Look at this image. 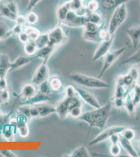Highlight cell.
Returning <instances> with one entry per match:
<instances>
[{"label": "cell", "mask_w": 140, "mask_h": 157, "mask_svg": "<svg viewBox=\"0 0 140 157\" xmlns=\"http://www.w3.org/2000/svg\"><path fill=\"white\" fill-rule=\"evenodd\" d=\"M126 33L131 40L133 47H137L140 43V24L128 28Z\"/></svg>", "instance_id": "11"}, {"label": "cell", "mask_w": 140, "mask_h": 157, "mask_svg": "<svg viewBox=\"0 0 140 157\" xmlns=\"http://www.w3.org/2000/svg\"><path fill=\"white\" fill-rule=\"evenodd\" d=\"M99 30L97 32H88L84 30L82 36L83 39L85 41L89 42L100 43L101 40L99 36Z\"/></svg>", "instance_id": "19"}, {"label": "cell", "mask_w": 140, "mask_h": 157, "mask_svg": "<svg viewBox=\"0 0 140 157\" xmlns=\"http://www.w3.org/2000/svg\"><path fill=\"white\" fill-rule=\"evenodd\" d=\"M69 156L71 157H91V155L85 146H80L73 150Z\"/></svg>", "instance_id": "26"}, {"label": "cell", "mask_w": 140, "mask_h": 157, "mask_svg": "<svg viewBox=\"0 0 140 157\" xmlns=\"http://www.w3.org/2000/svg\"><path fill=\"white\" fill-rule=\"evenodd\" d=\"M19 39L21 43H25V44L28 42L29 40L28 36H27V35L24 32L19 34Z\"/></svg>", "instance_id": "48"}, {"label": "cell", "mask_w": 140, "mask_h": 157, "mask_svg": "<svg viewBox=\"0 0 140 157\" xmlns=\"http://www.w3.org/2000/svg\"><path fill=\"white\" fill-rule=\"evenodd\" d=\"M11 68V63L7 56L0 55V78H4L9 69Z\"/></svg>", "instance_id": "17"}, {"label": "cell", "mask_w": 140, "mask_h": 157, "mask_svg": "<svg viewBox=\"0 0 140 157\" xmlns=\"http://www.w3.org/2000/svg\"><path fill=\"white\" fill-rule=\"evenodd\" d=\"M6 87V81L4 78H0V89L2 90H5Z\"/></svg>", "instance_id": "52"}, {"label": "cell", "mask_w": 140, "mask_h": 157, "mask_svg": "<svg viewBox=\"0 0 140 157\" xmlns=\"http://www.w3.org/2000/svg\"><path fill=\"white\" fill-rule=\"evenodd\" d=\"M71 10L70 3L69 2H66L59 7L58 10V17L61 21H66L67 14Z\"/></svg>", "instance_id": "22"}, {"label": "cell", "mask_w": 140, "mask_h": 157, "mask_svg": "<svg viewBox=\"0 0 140 157\" xmlns=\"http://www.w3.org/2000/svg\"><path fill=\"white\" fill-rule=\"evenodd\" d=\"M34 106L37 109L40 116L41 117L48 116L53 113H56L55 108H54L49 104H42L40 103V104L37 103L35 104Z\"/></svg>", "instance_id": "16"}, {"label": "cell", "mask_w": 140, "mask_h": 157, "mask_svg": "<svg viewBox=\"0 0 140 157\" xmlns=\"http://www.w3.org/2000/svg\"><path fill=\"white\" fill-rule=\"evenodd\" d=\"M100 4L98 0H89L86 6L88 12H96L99 8Z\"/></svg>", "instance_id": "33"}, {"label": "cell", "mask_w": 140, "mask_h": 157, "mask_svg": "<svg viewBox=\"0 0 140 157\" xmlns=\"http://www.w3.org/2000/svg\"><path fill=\"white\" fill-rule=\"evenodd\" d=\"M49 84L50 88L55 91H60L63 87L60 78L57 75H53L50 78Z\"/></svg>", "instance_id": "24"}, {"label": "cell", "mask_w": 140, "mask_h": 157, "mask_svg": "<svg viewBox=\"0 0 140 157\" xmlns=\"http://www.w3.org/2000/svg\"><path fill=\"white\" fill-rule=\"evenodd\" d=\"M8 98H9L8 92L5 90H2V92H1V93H0V99L2 101H6L8 99Z\"/></svg>", "instance_id": "50"}, {"label": "cell", "mask_w": 140, "mask_h": 157, "mask_svg": "<svg viewBox=\"0 0 140 157\" xmlns=\"http://www.w3.org/2000/svg\"><path fill=\"white\" fill-rule=\"evenodd\" d=\"M30 58L26 57H19L16 59L13 63H11V69H18L21 68L25 66L26 64L28 63L30 61Z\"/></svg>", "instance_id": "28"}, {"label": "cell", "mask_w": 140, "mask_h": 157, "mask_svg": "<svg viewBox=\"0 0 140 157\" xmlns=\"http://www.w3.org/2000/svg\"><path fill=\"white\" fill-rule=\"evenodd\" d=\"M37 50V47L36 46L35 42L28 41L25 44L24 51L27 55H32L35 54Z\"/></svg>", "instance_id": "32"}, {"label": "cell", "mask_w": 140, "mask_h": 157, "mask_svg": "<svg viewBox=\"0 0 140 157\" xmlns=\"http://www.w3.org/2000/svg\"><path fill=\"white\" fill-rule=\"evenodd\" d=\"M1 1V0H0V1Z\"/></svg>", "instance_id": "57"}, {"label": "cell", "mask_w": 140, "mask_h": 157, "mask_svg": "<svg viewBox=\"0 0 140 157\" xmlns=\"http://www.w3.org/2000/svg\"><path fill=\"white\" fill-rule=\"evenodd\" d=\"M41 0H29L28 5L26 9L27 12H29Z\"/></svg>", "instance_id": "47"}, {"label": "cell", "mask_w": 140, "mask_h": 157, "mask_svg": "<svg viewBox=\"0 0 140 157\" xmlns=\"http://www.w3.org/2000/svg\"><path fill=\"white\" fill-rule=\"evenodd\" d=\"M126 128L125 126H118L108 127L107 128L103 130L97 136L94 138L92 140H91L89 143V145L93 146L97 145L99 143H102L103 141H106L107 140L110 139V138L114 134H120Z\"/></svg>", "instance_id": "5"}, {"label": "cell", "mask_w": 140, "mask_h": 157, "mask_svg": "<svg viewBox=\"0 0 140 157\" xmlns=\"http://www.w3.org/2000/svg\"><path fill=\"white\" fill-rule=\"evenodd\" d=\"M76 92L75 88L73 86H67L66 89V98H72L76 96Z\"/></svg>", "instance_id": "45"}, {"label": "cell", "mask_w": 140, "mask_h": 157, "mask_svg": "<svg viewBox=\"0 0 140 157\" xmlns=\"http://www.w3.org/2000/svg\"><path fill=\"white\" fill-rule=\"evenodd\" d=\"M16 23H17V25L23 26V25H24L26 23V20L25 19V17H23V16H18L17 18L16 19Z\"/></svg>", "instance_id": "51"}, {"label": "cell", "mask_w": 140, "mask_h": 157, "mask_svg": "<svg viewBox=\"0 0 140 157\" xmlns=\"http://www.w3.org/2000/svg\"><path fill=\"white\" fill-rule=\"evenodd\" d=\"M87 21L91 22L97 25H102L103 18L100 15L96 12H87L86 14Z\"/></svg>", "instance_id": "27"}, {"label": "cell", "mask_w": 140, "mask_h": 157, "mask_svg": "<svg viewBox=\"0 0 140 157\" xmlns=\"http://www.w3.org/2000/svg\"><path fill=\"white\" fill-rule=\"evenodd\" d=\"M131 92L129 93L124 99V108L128 115L131 117H134L136 113V107L137 105L135 104L132 100V97L131 95Z\"/></svg>", "instance_id": "14"}, {"label": "cell", "mask_w": 140, "mask_h": 157, "mask_svg": "<svg viewBox=\"0 0 140 157\" xmlns=\"http://www.w3.org/2000/svg\"><path fill=\"white\" fill-rule=\"evenodd\" d=\"M127 47L126 46L121 47L112 51H109L106 55L104 57L103 67L100 73L98 78H100L102 75L113 65L115 61L118 59L123 52L126 50Z\"/></svg>", "instance_id": "4"}, {"label": "cell", "mask_w": 140, "mask_h": 157, "mask_svg": "<svg viewBox=\"0 0 140 157\" xmlns=\"http://www.w3.org/2000/svg\"><path fill=\"white\" fill-rule=\"evenodd\" d=\"M137 67V66L132 67L128 72V73L131 75L135 82H137L139 78V70Z\"/></svg>", "instance_id": "40"}, {"label": "cell", "mask_w": 140, "mask_h": 157, "mask_svg": "<svg viewBox=\"0 0 140 157\" xmlns=\"http://www.w3.org/2000/svg\"><path fill=\"white\" fill-rule=\"evenodd\" d=\"M117 84L124 86L128 89L132 90L133 86L137 82H135L129 73L125 75H120L117 78Z\"/></svg>", "instance_id": "13"}, {"label": "cell", "mask_w": 140, "mask_h": 157, "mask_svg": "<svg viewBox=\"0 0 140 157\" xmlns=\"http://www.w3.org/2000/svg\"><path fill=\"white\" fill-rule=\"evenodd\" d=\"M75 90L78 95L89 105L92 106L95 109L100 107V104L97 99L93 94L82 88H76Z\"/></svg>", "instance_id": "10"}, {"label": "cell", "mask_w": 140, "mask_h": 157, "mask_svg": "<svg viewBox=\"0 0 140 157\" xmlns=\"http://www.w3.org/2000/svg\"><path fill=\"white\" fill-rule=\"evenodd\" d=\"M54 46L48 45L44 48L39 49L37 52L36 57L44 60V63H46L47 61L49 58L50 56L53 53Z\"/></svg>", "instance_id": "18"}, {"label": "cell", "mask_w": 140, "mask_h": 157, "mask_svg": "<svg viewBox=\"0 0 140 157\" xmlns=\"http://www.w3.org/2000/svg\"><path fill=\"white\" fill-rule=\"evenodd\" d=\"M126 64H132L133 66H138L140 64V49L120 63L121 65Z\"/></svg>", "instance_id": "23"}, {"label": "cell", "mask_w": 140, "mask_h": 157, "mask_svg": "<svg viewBox=\"0 0 140 157\" xmlns=\"http://www.w3.org/2000/svg\"><path fill=\"white\" fill-rule=\"evenodd\" d=\"M70 77L73 82L80 86L90 89H107L109 85L99 78L91 77L84 74L73 72Z\"/></svg>", "instance_id": "2"}, {"label": "cell", "mask_w": 140, "mask_h": 157, "mask_svg": "<svg viewBox=\"0 0 140 157\" xmlns=\"http://www.w3.org/2000/svg\"><path fill=\"white\" fill-rule=\"evenodd\" d=\"M128 16L126 3L123 4L114 10L108 24V30L110 35L115 36L117 29L126 21Z\"/></svg>", "instance_id": "3"}, {"label": "cell", "mask_w": 140, "mask_h": 157, "mask_svg": "<svg viewBox=\"0 0 140 157\" xmlns=\"http://www.w3.org/2000/svg\"><path fill=\"white\" fill-rule=\"evenodd\" d=\"M82 114V105L75 106L73 109H71L69 112V115L75 118H78Z\"/></svg>", "instance_id": "36"}, {"label": "cell", "mask_w": 140, "mask_h": 157, "mask_svg": "<svg viewBox=\"0 0 140 157\" xmlns=\"http://www.w3.org/2000/svg\"><path fill=\"white\" fill-rule=\"evenodd\" d=\"M82 0H71L70 1L71 10L75 12L79 11L83 8Z\"/></svg>", "instance_id": "37"}, {"label": "cell", "mask_w": 140, "mask_h": 157, "mask_svg": "<svg viewBox=\"0 0 140 157\" xmlns=\"http://www.w3.org/2000/svg\"><path fill=\"white\" fill-rule=\"evenodd\" d=\"M124 99L123 98H112V103L114 106L118 109L124 107Z\"/></svg>", "instance_id": "42"}, {"label": "cell", "mask_w": 140, "mask_h": 157, "mask_svg": "<svg viewBox=\"0 0 140 157\" xmlns=\"http://www.w3.org/2000/svg\"><path fill=\"white\" fill-rule=\"evenodd\" d=\"M120 135L123 136V137H124V138L131 141L132 140H133L135 137V133L132 129L128 128L127 127H126V128L123 130V132L121 133Z\"/></svg>", "instance_id": "35"}, {"label": "cell", "mask_w": 140, "mask_h": 157, "mask_svg": "<svg viewBox=\"0 0 140 157\" xmlns=\"http://www.w3.org/2000/svg\"><path fill=\"white\" fill-rule=\"evenodd\" d=\"M48 97L49 96L48 95L43 94L39 91L37 94H35L34 97H32L30 98H29L28 100H27V101L24 103V104H37L41 103V102H43L45 100H49V98Z\"/></svg>", "instance_id": "25"}, {"label": "cell", "mask_w": 140, "mask_h": 157, "mask_svg": "<svg viewBox=\"0 0 140 157\" xmlns=\"http://www.w3.org/2000/svg\"><path fill=\"white\" fill-rule=\"evenodd\" d=\"M111 109L110 104L107 103L105 105L87 111L82 114L78 120L84 121L89 126V129L97 128L100 129L104 128L109 116Z\"/></svg>", "instance_id": "1"}, {"label": "cell", "mask_w": 140, "mask_h": 157, "mask_svg": "<svg viewBox=\"0 0 140 157\" xmlns=\"http://www.w3.org/2000/svg\"><path fill=\"white\" fill-rule=\"evenodd\" d=\"M21 93L24 97L29 99L36 94L35 88L32 84H26L22 89Z\"/></svg>", "instance_id": "29"}, {"label": "cell", "mask_w": 140, "mask_h": 157, "mask_svg": "<svg viewBox=\"0 0 140 157\" xmlns=\"http://www.w3.org/2000/svg\"><path fill=\"white\" fill-rule=\"evenodd\" d=\"M49 45L56 46L66 41V36L60 26H58L48 34Z\"/></svg>", "instance_id": "7"}, {"label": "cell", "mask_w": 140, "mask_h": 157, "mask_svg": "<svg viewBox=\"0 0 140 157\" xmlns=\"http://www.w3.org/2000/svg\"><path fill=\"white\" fill-rule=\"evenodd\" d=\"M0 14L4 17L13 21H15L18 16L17 14L11 11L4 3L0 6Z\"/></svg>", "instance_id": "21"}, {"label": "cell", "mask_w": 140, "mask_h": 157, "mask_svg": "<svg viewBox=\"0 0 140 157\" xmlns=\"http://www.w3.org/2000/svg\"><path fill=\"white\" fill-rule=\"evenodd\" d=\"M120 143L118 144H113L110 146V151L112 155L114 156H118L120 154L121 147L119 145Z\"/></svg>", "instance_id": "41"}, {"label": "cell", "mask_w": 140, "mask_h": 157, "mask_svg": "<svg viewBox=\"0 0 140 157\" xmlns=\"http://www.w3.org/2000/svg\"><path fill=\"white\" fill-rule=\"evenodd\" d=\"M65 22L72 27H84L87 22L86 15L80 16L74 11L70 10L67 14Z\"/></svg>", "instance_id": "9"}, {"label": "cell", "mask_w": 140, "mask_h": 157, "mask_svg": "<svg viewBox=\"0 0 140 157\" xmlns=\"http://www.w3.org/2000/svg\"><path fill=\"white\" fill-rule=\"evenodd\" d=\"M119 143L130 156L132 157H138V154L137 153L136 150H135L131 143H130V140L124 138L120 135Z\"/></svg>", "instance_id": "15"}, {"label": "cell", "mask_w": 140, "mask_h": 157, "mask_svg": "<svg viewBox=\"0 0 140 157\" xmlns=\"http://www.w3.org/2000/svg\"><path fill=\"white\" fill-rule=\"evenodd\" d=\"M40 85V92L43 94L49 95L50 94V89L49 88V83L46 81Z\"/></svg>", "instance_id": "43"}, {"label": "cell", "mask_w": 140, "mask_h": 157, "mask_svg": "<svg viewBox=\"0 0 140 157\" xmlns=\"http://www.w3.org/2000/svg\"><path fill=\"white\" fill-rule=\"evenodd\" d=\"M24 32L28 36L29 39L33 41H36L40 35V33L37 29L30 26L27 27L25 29Z\"/></svg>", "instance_id": "31"}, {"label": "cell", "mask_w": 140, "mask_h": 157, "mask_svg": "<svg viewBox=\"0 0 140 157\" xmlns=\"http://www.w3.org/2000/svg\"><path fill=\"white\" fill-rule=\"evenodd\" d=\"M101 25H97L91 22L87 21L84 25V30L88 32H97L100 29Z\"/></svg>", "instance_id": "38"}, {"label": "cell", "mask_w": 140, "mask_h": 157, "mask_svg": "<svg viewBox=\"0 0 140 157\" xmlns=\"http://www.w3.org/2000/svg\"><path fill=\"white\" fill-rule=\"evenodd\" d=\"M55 110L59 117L61 118L64 119L68 115V109L66 98H64V100L61 101L57 105V107H55Z\"/></svg>", "instance_id": "20"}, {"label": "cell", "mask_w": 140, "mask_h": 157, "mask_svg": "<svg viewBox=\"0 0 140 157\" xmlns=\"http://www.w3.org/2000/svg\"></svg>", "instance_id": "60"}, {"label": "cell", "mask_w": 140, "mask_h": 157, "mask_svg": "<svg viewBox=\"0 0 140 157\" xmlns=\"http://www.w3.org/2000/svg\"><path fill=\"white\" fill-rule=\"evenodd\" d=\"M138 155L139 156V157H140V152H139V153H138Z\"/></svg>", "instance_id": "55"}, {"label": "cell", "mask_w": 140, "mask_h": 157, "mask_svg": "<svg viewBox=\"0 0 140 157\" xmlns=\"http://www.w3.org/2000/svg\"><path fill=\"white\" fill-rule=\"evenodd\" d=\"M27 21L30 24H35L38 21L37 15L34 12L28 13L27 16Z\"/></svg>", "instance_id": "44"}, {"label": "cell", "mask_w": 140, "mask_h": 157, "mask_svg": "<svg viewBox=\"0 0 140 157\" xmlns=\"http://www.w3.org/2000/svg\"></svg>", "instance_id": "56"}, {"label": "cell", "mask_w": 140, "mask_h": 157, "mask_svg": "<svg viewBox=\"0 0 140 157\" xmlns=\"http://www.w3.org/2000/svg\"><path fill=\"white\" fill-rule=\"evenodd\" d=\"M132 0H98L100 5L107 10L115 9L123 4L126 3Z\"/></svg>", "instance_id": "12"}, {"label": "cell", "mask_w": 140, "mask_h": 157, "mask_svg": "<svg viewBox=\"0 0 140 157\" xmlns=\"http://www.w3.org/2000/svg\"><path fill=\"white\" fill-rule=\"evenodd\" d=\"M138 146H139V147H140V140L139 141V142H138Z\"/></svg>", "instance_id": "54"}, {"label": "cell", "mask_w": 140, "mask_h": 157, "mask_svg": "<svg viewBox=\"0 0 140 157\" xmlns=\"http://www.w3.org/2000/svg\"><path fill=\"white\" fill-rule=\"evenodd\" d=\"M35 43L37 47L38 50L49 45V39L48 37V34H44L40 35L38 39L36 40Z\"/></svg>", "instance_id": "30"}, {"label": "cell", "mask_w": 140, "mask_h": 157, "mask_svg": "<svg viewBox=\"0 0 140 157\" xmlns=\"http://www.w3.org/2000/svg\"><path fill=\"white\" fill-rule=\"evenodd\" d=\"M10 33L9 32L8 27L6 24L1 22L0 23V40L3 39L4 38H6L7 35Z\"/></svg>", "instance_id": "39"}, {"label": "cell", "mask_w": 140, "mask_h": 157, "mask_svg": "<svg viewBox=\"0 0 140 157\" xmlns=\"http://www.w3.org/2000/svg\"><path fill=\"white\" fill-rule=\"evenodd\" d=\"M132 100L135 104L138 105L140 103V85L136 83L133 86Z\"/></svg>", "instance_id": "34"}, {"label": "cell", "mask_w": 140, "mask_h": 157, "mask_svg": "<svg viewBox=\"0 0 140 157\" xmlns=\"http://www.w3.org/2000/svg\"><path fill=\"white\" fill-rule=\"evenodd\" d=\"M114 36H112L110 39L103 40L99 43V46L94 52L92 58L93 61H96L101 58L104 57L110 51L112 44L114 43Z\"/></svg>", "instance_id": "6"}, {"label": "cell", "mask_w": 140, "mask_h": 157, "mask_svg": "<svg viewBox=\"0 0 140 157\" xmlns=\"http://www.w3.org/2000/svg\"><path fill=\"white\" fill-rule=\"evenodd\" d=\"M49 77V68L46 63H43L36 70L32 77V83L36 85H40L46 81Z\"/></svg>", "instance_id": "8"}, {"label": "cell", "mask_w": 140, "mask_h": 157, "mask_svg": "<svg viewBox=\"0 0 140 157\" xmlns=\"http://www.w3.org/2000/svg\"><path fill=\"white\" fill-rule=\"evenodd\" d=\"M18 130H19L20 135L23 137H25L26 136H27L29 133V129L28 127H27V126L26 125H24L23 124H21V126L19 127Z\"/></svg>", "instance_id": "46"}, {"label": "cell", "mask_w": 140, "mask_h": 157, "mask_svg": "<svg viewBox=\"0 0 140 157\" xmlns=\"http://www.w3.org/2000/svg\"><path fill=\"white\" fill-rule=\"evenodd\" d=\"M110 139L112 144H118L120 141V134H114L110 138Z\"/></svg>", "instance_id": "49"}, {"label": "cell", "mask_w": 140, "mask_h": 157, "mask_svg": "<svg viewBox=\"0 0 140 157\" xmlns=\"http://www.w3.org/2000/svg\"><path fill=\"white\" fill-rule=\"evenodd\" d=\"M82 1H83V0H82Z\"/></svg>", "instance_id": "58"}, {"label": "cell", "mask_w": 140, "mask_h": 157, "mask_svg": "<svg viewBox=\"0 0 140 157\" xmlns=\"http://www.w3.org/2000/svg\"><path fill=\"white\" fill-rule=\"evenodd\" d=\"M1 152L2 153V155L6 157H15V156L14 154H13L12 152H11L9 150H2Z\"/></svg>", "instance_id": "53"}, {"label": "cell", "mask_w": 140, "mask_h": 157, "mask_svg": "<svg viewBox=\"0 0 140 157\" xmlns=\"http://www.w3.org/2000/svg\"><path fill=\"white\" fill-rule=\"evenodd\" d=\"M139 65H140V64H139Z\"/></svg>", "instance_id": "59"}]
</instances>
